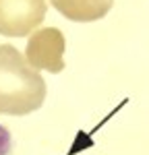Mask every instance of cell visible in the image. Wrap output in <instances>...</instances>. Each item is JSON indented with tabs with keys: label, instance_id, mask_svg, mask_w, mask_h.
<instances>
[{
	"label": "cell",
	"instance_id": "cell-1",
	"mask_svg": "<svg viewBox=\"0 0 149 155\" xmlns=\"http://www.w3.org/2000/svg\"><path fill=\"white\" fill-rule=\"evenodd\" d=\"M46 81L15 46H0V114L27 116L41 107Z\"/></svg>",
	"mask_w": 149,
	"mask_h": 155
},
{
	"label": "cell",
	"instance_id": "cell-2",
	"mask_svg": "<svg viewBox=\"0 0 149 155\" xmlns=\"http://www.w3.org/2000/svg\"><path fill=\"white\" fill-rule=\"evenodd\" d=\"M64 48L66 39L58 27H44L29 35L25 58L35 71H48L52 74H58L64 71Z\"/></svg>",
	"mask_w": 149,
	"mask_h": 155
},
{
	"label": "cell",
	"instance_id": "cell-3",
	"mask_svg": "<svg viewBox=\"0 0 149 155\" xmlns=\"http://www.w3.org/2000/svg\"><path fill=\"white\" fill-rule=\"evenodd\" d=\"M46 8V0H0V35H29L44 21Z\"/></svg>",
	"mask_w": 149,
	"mask_h": 155
},
{
	"label": "cell",
	"instance_id": "cell-4",
	"mask_svg": "<svg viewBox=\"0 0 149 155\" xmlns=\"http://www.w3.org/2000/svg\"><path fill=\"white\" fill-rule=\"evenodd\" d=\"M50 2L62 17L77 23H91L104 19L114 4V0H50Z\"/></svg>",
	"mask_w": 149,
	"mask_h": 155
},
{
	"label": "cell",
	"instance_id": "cell-5",
	"mask_svg": "<svg viewBox=\"0 0 149 155\" xmlns=\"http://www.w3.org/2000/svg\"><path fill=\"white\" fill-rule=\"evenodd\" d=\"M12 149V141H11V134L4 126H0V155H8Z\"/></svg>",
	"mask_w": 149,
	"mask_h": 155
}]
</instances>
